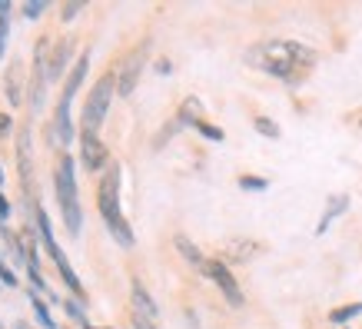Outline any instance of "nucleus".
I'll use <instances>...</instances> for the list:
<instances>
[{"instance_id": "aec40b11", "label": "nucleus", "mask_w": 362, "mask_h": 329, "mask_svg": "<svg viewBox=\"0 0 362 329\" xmlns=\"http://www.w3.org/2000/svg\"><path fill=\"white\" fill-rule=\"evenodd\" d=\"M240 187H243V190H256V193H259V190L269 187V180H263V176H250V173H243V176H240Z\"/></svg>"}, {"instance_id": "6e6552de", "label": "nucleus", "mask_w": 362, "mask_h": 329, "mask_svg": "<svg viewBox=\"0 0 362 329\" xmlns=\"http://www.w3.org/2000/svg\"><path fill=\"white\" fill-rule=\"evenodd\" d=\"M143 60H146V54H143V47H140V50H133V54L127 57V64H123V70L117 74V93H120V97H130L133 87L140 83Z\"/></svg>"}, {"instance_id": "423d86ee", "label": "nucleus", "mask_w": 362, "mask_h": 329, "mask_svg": "<svg viewBox=\"0 0 362 329\" xmlns=\"http://www.w3.org/2000/svg\"><path fill=\"white\" fill-rule=\"evenodd\" d=\"M80 160H83V170L97 173V170H103V166L110 163V150L103 146V140H100L97 133L83 130V137H80Z\"/></svg>"}, {"instance_id": "b1692460", "label": "nucleus", "mask_w": 362, "mask_h": 329, "mask_svg": "<svg viewBox=\"0 0 362 329\" xmlns=\"http://www.w3.org/2000/svg\"><path fill=\"white\" fill-rule=\"evenodd\" d=\"M64 309L70 313V316L77 319L80 326H87V316H83V309H80V303H64Z\"/></svg>"}, {"instance_id": "a878e982", "label": "nucleus", "mask_w": 362, "mask_h": 329, "mask_svg": "<svg viewBox=\"0 0 362 329\" xmlns=\"http://www.w3.org/2000/svg\"><path fill=\"white\" fill-rule=\"evenodd\" d=\"M11 130H13V120L7 117V113H0V140H4V137H11Z\"/></svg>"}, {"instance_id": "bb28decb", "label": "nucleus", "mask_w": 362, "mask_h": 329, "mask_svg": "<svg viewBox=\"0 0 362 329\" xmlns=\"http://www.w3.org/2000/svg\"><path fill=\"white\" fill-rule=\"evenodd\" d=\"M80 7H83V0H74V4H66V7H64V21H70V17H74Z\"/></svg>"}, {"instance_id": "9b49d317", "label": "nucleus", "mask_w": 362, "mask_h": 329, "mask_svg": "<svg viewBox=\"0 0 362 329\" xmlns=\"http://www.w3.org/2000/svg\"><path fill=\"white\" fill-rule=\"evenodd\" d=\"M57 137H60V143H70L74 140V123H70V100L60 97V103H57Z\"/></svg>"}, {"instance_id": "393cba45", "label": "nucleus", "mask_w": 362, "mask_h": 329, "mask_svg": "<svg viewBox=\"0 0 362 329\" xmlns=\"http://www.w3.org/2000/svg\"><path fill=\"white\" fill-rule=\"evenodd\" d=\"M0 283H7V286H17V276H13V270L4 260H0Z\"/></svg>"}, {"instance_id": "c756f323", "label": "nucleus", "mask_w": 362, "mask_h": 329, "mask_svg": "<svg viewBox=\"0 0 362 329\" xmlns=\"http://www.w3.org/2000/svg\"><path fill=\"white\" fill-rule=\"evenodd\" d=\"M83 329H97V326H90V323H87V326H83Z\"/></svg>"}, {"instance_id": "412c9836", "label": "nucleus", "mask_w": 362, "mask_h": 329, "mask_svg": "<svg viewBox=\"0 0 362 329\" xmlns=\"http://www.w3.org/2000/svg\"><path fill=\"white\" fill-rule=\"evenodd\" d=\"M197 130L203 133L206 140H216V143L223 140V130H220V127H213V123H206V120H199V123H197Z\"/></svg>"}, {"instance_id": "ddd939ff", "label": "nucleus", "mask_w": 362, "mask_h": 329, "mask_svg": "<svg viewBox=\"0 0 362 329\" xmlns=\"http://www.w3.org/2000/svg\"><path fill=\"white\" fill-rule=\"evenodd\" d=\"M342 209H349V197H329V203H326V213H322V219H319V226H316V233H326L329 230V223L336 217H342Z\"/></svg>"}, {"instance_id": "39448f33", "label": "nucleus", "mask_w": 362, "mask_h": 329, "mask_svg": "<svg viewBox=\"0 0 362 329\" xmlns=\"http://www.w3.org/2000/svg\"><path fill=\"white\" fill-rule=\"evenodd\" d=\"M37 233H40V243L47 246V253L54 256V263H57V270H60V276H64V283L70 286V293L77 299H83V283L77 279V273H74V266H70V260H66V253L57 246V240H54V230H50V217H47L44 209L37 207Z\"/></svg>"}, {"instance_id": "9d476101", "label": "nucleus", "mask_w": 362, "mask_h": 329, "mask_svg": "<svg viewBox=\"0 0 362 329\" xmlns=\"http://www.w3.org/2000/svg\"><path fill=\"white\" fill-rule=\"evenodd\" d=\"M70 50H74V37H64L60 44H54V54H50V80H57L64 74L66 60H70Z\"/></svg>"}, {"instance_id": "20e7f679", "label": "nucleus", "mask_w": 362, "mask_h": 329, "mask_svg": "<svg viewBox=\"0 0 362 329\" xmlns=\"http://www.w3.org/2000/svg\"><path fill=\"white\" fill-rule=\"evenodd\" d=\"M113 93H117V74L107 70L103 77L93 83V90L87 93V103H83V130L87 133H97L110 113V103H113Z\"/></svg>"}, {"instance_id": "6ab92c4d", "label": "nucleus", "mask_w": 362, "mask_h": 329, "mask_svg": "<svg viewBox=\"0 0 362 329\" xmlns=\"http://www.w3.org/2000/svg\"><path fill=\"white\" fill-rule=\"evenodd\" d=\"M256 130L263 133V137H269V140H276V137H279V123L276 120H269V117H256Z\"/></svg>"}, {"instance_id": "f03ea898", "label": "nucleus", "mask_w": 362, "mask_h": 329, "mask_svg": "<svg viewBox=\"0 0 362 329\" xmlns=\"http://www.w3.org/2000/svg\"><path fill=\"white\" fill-rule=\"evenodd\" d=\"M97 203H100V213H103V223L110 236L120 246H133V230L130 223L123 219V209H120V166L110 163L107 173L100 180V193H97Z\"/></svg>"}, {"instance_id": "f3484780", "label": "nucleus", "mask_w": 362, "mask_h": 329, "mask_svg": "<svg viewBox=\"0 0 362 329\" xmlns=\"http://www.w3.org/2000/svg\"><path fill=\"white\" fill-rule=\"evenodd\" d=\"M203 120V117H199V100H183V110H180V123H193V127H197V123Z\"/></svg>"}, {"instance_id": "1a4fd4ad", "label": "nucleus", "mask_w": 362, "mask_h": 329, "mask_svg": "<svg viewBox=\"0 0 362 329\" xmlns=\"http://www.w3.org/2000/svg\"><path fill=\"white\" fill-rule=\"evenodd\" d=\"M87 70H90V54L77 57V64H74V70H70V77L64 83V100H74V93H77L83 77H87Z\"/></svg>"}, {"instance_id": "4be33fe9", "label": "nucleus", "mask_w": 362, "mask_h": 329, "mask_svg": "<svg viewBox=\"0 0 362 329\" xmlns=\"http://www.w3.org/2000/svg\"><path fill=\"white\" fill-rule=\"evenodd\" d=\"M44 11H47V0H33V4H27V7H23V17H27V21H33V17H40Z\"/></svg>"}, {"instance_id": "a211bd4d", "label": "nucleus", "mask_w": 362, "mask_h": 329, "mask_svg": "<svg viewBox=\"0 0 362 329\" xmlns=\"http://www.w3.org/2000/svg\"><path fill=\"white\" fill-rule=\"evenodd\" d=\"M30 306H33V313H37V319H40V326H47V329L57 326L54 319H50V309H47V303L40 296H30Z\"/></svg>"}, {"instance_id": "dca6fc26", "label": "nucleus", "mask_w": 362, "mask_h": 329, "mask_svg": "<svg viewBox=\"0 0 362 329\" xmlns=\"http://www.w3.org/2000/svg\"><path fill=\"white\" fill-rule=\"evenodd\" d=\"M362 316V303H349V306H339L329 313V323H336V326H342V323H349V319Z\"/></svg>"}, {"instance_id": "4468645a", "label": "nucleus", "mask_w": 362, "mask_h": 329, "mask_svg": "<svg viewBox=\"0 0 362 329\" xmlns=\"http://www.w3.org/2000/svg\"><path fill=\"white\" fill-rule=\"evenodd\" d=\"M21 74H23V67L13 60L11 67H7V100H11V107H21Z\"/></svg>"}, {"instance_id": "f8f14e48", "label": "nucleus", "mask_w": 362, "mask_h": 329, "mask_svg": "<svg viewBox=\"0 0 362 329\" xmlns=\"http://www.w3.org/2000/svg\"><path fill=\"white\" fill-rule=\"evenodd\" d=\"M133 306H136V316L140 319H150V323L156 319V303L150 299V293L140 283H133Z\"/></svg>"}, {"instance_id": "f257e3e1", "label": "nucleus", "mask_w": 362, "mask_h": 329, "mask_svg": "<svg viewBox=\"0 0 362 329\" xmlns=\"http://www.w3.org/2000/svg\"><path fill=\"white\" fill-rule=\"evenodd\" d=\"M252 67H259L266 74L279 77L283 83H303V80L316 70V50L299 40H266L256 44L246 54Z\"/></svg>"}, {"instance_id": "0eeeda50", "label": "nucleus", "mask_w": 362, "mask_h": 329, "mask_svg": "<svg viewBox=\"0 0 362 329\" xmlns=\"http://www.w3.org/2000/svg\"><path fill=\"white\" fill-rule=\"evenodd\" d=\"M206 276L213 283L223 289V296L230 299L233 306H243V293H240V283H236V276L230 273V266L223 263V260H206Z\"/></svg>"}, {"instance_id": "7c9ffc66", "label": "nucleus", "mask_w": 362, "mask_h": 329, "mask_svg": "<svg viewBox=\"0 0 362 329\" xmlns=\"http://www.w3.org/2000/svg\"><path fill=\"white\" fill-rule=\"evenodd\" d=\"M359 127H362V120H359Z\"/></svg>"}, {"instance_id": "2eb2a0df", "label": "nucleus", "mask_w": 362, "mask_h": 329, "mask_svg": "<svg viewBox=\"0 0 362 329\" xmlns=\"http://www.w3.org/2000/svg\"><path fill=\"white\" fill-rule=\"evenodd\" d=\"M176 250L183 253V256H187V260L197 266V270H203V273H206V260H203V253H199L197 246L187 240V236H176Z\"/></svg>"}, {"instance_id": "c85d7f7f", "label": "nucleus", "mask_w": 362, "mask_h": 329, "mask_svg": "<svg viewBox=\"0 0 362 329\" xmlns=\"http://www.w3.org/2000/svg\"><path fill=\"white\" fill-rule=\"evenodd\" d=\"M0 187H4V170H0Z\"/></svg>"}, {"instance_id": "5701e85b", "label": "nucleus", "mask_w": 362, "mask_h": 329, "mask_svg": "<svg viewBox=\"0 0 362 329\" xmlns=\"http://www.w3.org/2000/svg\"><path fill=\"white\" fill-rule=\"evenodd\" d=\"M7 33H11V21H7V13H0V57H4V47H7Z\"/></svg>"}, {"instance_id": "7ed1b4c3", "label": "nucleus", "mask_w": 362, "mask_h": 329, "mask_svg": "<svg viewBox=\"0 0 362 329\" xmlns=\"http://www.w3.org/2000/svg\"><path fill=\"white\" fill-rule=\"evenodd\" d=\"M54 187H57V207L64 217V226L70 236H80V200H77V163L74 156H60L54 173Z\"/></svg>"}, {"instance_id": "cd10ccee", "label": "nucleus", "mask_w": 362, "mask_h": 329, "mask_svg": "<svg viewBox=\"0 0 362 329\" xmlns=\"http://www.w3.org/2000/svg\"><path fill=\"white\" fill-rule=\"evenodd\" d=\"M7 217H11V203H7V197L0 193V223H4Z\"/></svg>"}]
</instances>
